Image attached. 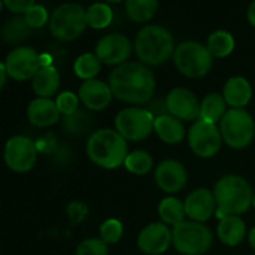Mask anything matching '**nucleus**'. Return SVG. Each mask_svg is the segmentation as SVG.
Masks as SVG:
<instances>
[{
    "label": "nucleus",
    "instance_id": "28",
    "mask_svg": "<svg viewBox=\"0 0 255 255\" xmlns=\"http://www.w3.org/2000/svg\"><path fill=\"white\" fill-rule=\"evenodd\" d=\"M208 49L215 58H224L230 55L235 49V37L232 33L224 30H217L208 37Z\"/></svg>",
    "mask_w": 255,
    "mask_h": 255
},
{
    "label": "nucleus",
    "instance_id": "37",
    "mask_svg": "<svg viewBox=\"0 0 255 255\" xmlns=\"http://www.w3.org/2000/svg\"><path fill=\"white\" fill-rule=\"evenodd\" d=\"M88 215V206L84 202H72L67 206V217L72 224L82 223Z\"/></svg>",
    "mask_w": 255,
    "mask_h": 255
},
{
    "label": "nucleus",
    "instance_id": "10",
    "mask_svg": "<svg viewBox=\"0 0 255 255\" xmlns=\"http://www.w3.org/2000/svg\"><path fill=\"white\" fill-rule=\"evenodd\" d=\"M188 143L196 155L211 158L218 154L223 143V136L217 124L199 118L188 130Z\"/></svg>",
    "mask_w": 255,
    "mask_h": 255
},
{
    "label": "nucleus",
    "instance_id": "15",
    "mask_svg": "<svg viewBox=\"0 0 255 255\" xmlns=\"http://www.w3.org/2000/svg\"><path fill=\"white\" fill-rule=\"evenodd\" d=\"M170 244H173V236L164 223H152L146 226L137 236V247L143 254H164Z\"/></svg>",
    "mask_w": 255,
    "mask_h": 255
},
{
    "label": "nucleus",
    "instance_id": "12",
    "mask_svg": "<svg viewBox=\"0 0 255 255\" xmlns=\"http://www.w3.org/2000/svg\"><path fill=\"white\" fill-rule=\"evenodd\" d=\"M37 160L36 143L27 136H12L4 145V163L18 173H25L33 169Z\"/></svg>",
    "mask_w": 255,
    "mask_h": 255
},
{
    "label": "nucleus",
    "instance_id": "36",
    "mask_svg": "<svg viewBox=\"0 0 255 255\" xmlns=\"http://www.w3.org/2000/svg\"><path fill=\"white\" fill-rule=\"evenodd\" d=\"M27 24L30 25V28H40L46 24L48 21V10L45 6L42 4H34L28 9V12L24 15Z\"/></svg>",
    "mask_w": 255,
    "mask_h": 255
},
{
    "label": "nucleus",
    "instance_id": "25",
    "mask_svg": "<svg viewBox=\"0 0 255 255\" xmlns=\"http://www.w3.org/2000/svg\"><path fill=\"white\" fill-rule=\"evenodd\" d=\"M226 105L227 103L223 94H218V93L208 94L200 103V120L217 124V121H221L227 112Z\"/></svg>",
    "mask_w": 255,
    "mask_h": 255
},
{
    "label": "nucleus",
    "instance_id": "3",
    "mask_svg": "<svg viewBox=\"0 0 255 255\" xmlns=\"http://www.w3.org/2000/svg\"><path fill=\"white\" fill-rule=\"evenodd\" d=\"M127 140L111 128H100L94 131L87 140L88 158L103 169H117L124 164L128 155Z\"/></svg>",
    "mask_w": 255,
    "mask_h": 255
},
{
    "label": "nucleus",
    "instance_id": "26",
    "mask_svg": "<svg viewBox=\"0 0 255 255\" xmlns=\"http://www.w3.org/2000/svg\"><path fill=\"white\" fill-rule=\"evenodd\" d=\"M30 25L24 16H12L1 25V39L6 43H19L30 36Z\"/></svg>",
    "mask_w": 255,
    "mask_h": 255
},
{
    "label": "nucleus",
    "instance_id": "23",
    "mask_svg": "<svg viewBox=\"0 0 255 255\" xmlns=\"http://www.w3.org/2000/svg\"><path fill=\"white\" fill-rule=\"evenodd\" d=\"M60 75L54 66H43L31 79V88L36 96L42 99H51L58 91Z\"/></svg>",
    "mask_w": 255,
    "mask_h": 255
},
{
    "label": "nucleus",
    "instance_id": "13",
    "mask_svg": "<svg viewBox=\"0 0 255 255\" xmlns=\"http://www.w3.org/2000/svg\"><path fill=\"white\" fill-rule=\"evenodd\" d=\"M134 46H131V42L127 36L120 33H112L108 36H103L97 45H96V55L97 58L108 66H121L127 63V60L131 55Z\"/></svg>",
    "mask_w": 255,
    "mask_h": 255
},
{
    "label": "nucleus",
    "instance_id": "33",
    "mask_svg": "<svg viewBox=\"0 0 255 255\" xmlns=\"http://www.w3.org/2000/svg\"><path fill=\"white\" fill-rule=\"evenodd\" d=\"M123 233H124V227L120 220L109 218L103 221L100 226V239L108 245L120 242V239L123 238Z\"/></svg>",
    "mask_w": 255,
    "mask_h": 255
},
{
    "label": "nucleus",
    "instance_id": "6",
    "mask_svg": "<svg viewBox=\"0 0 255 255\" xmlns=\"http://www.w3.org/2000/svg\"><path fill=\"white\" fill-rule=\"evenodd\" d=\"M220 131L230 148L244 149L254 140V118L245 109H229L220 121Z\"/></svg>",
    "mask_w": 255,
    "mask_h": 255
},
{
    "label": "nucleus",
    "instance_id": "1",
    "mask_svg": "<svg viewBox=\"0 0 255 255\" xmlns=\"http://www.w3.org/2000/svg\"><path fill=\"white\" fill-rule=\"evenodd\" d=\"M109 87L114 97L131 105L148 103L155 91V76L140 61H127L115 67L109 75Z\"/></svg>",
    "mask_w": 255,
    "mask_h": 255
},
{
    "label": "nucleus",
    "instance_id": "19",
    "mask_svg": "<svg viewBox=\"0 0 255 255\" xmlns=\"http://www.w3.org/2000/svg\"><path fill=\"white\" fill-rule=\"evenodd\" d=\"M27 117L36 127H49L60 120V111L57 103L51 99L36 97L27 108Z\"/></svg>",
    "mask_w": 255,
    "mask_h": 255
},
{
    "label": "nucleus",
    "instance_id": "4",
    "mask_svg": "<svg viewBox=\"0 0 255 255\" xmlns=\"http://www.w3.org/2000/svg\"><path fill=\"white\" fill-rule=\"evenodd\" d=\"M172 33L163 25L149 24L139 30L134 39V51L140 63L148 66H160L166 63L175 52Z\"/></svg>",
    "mask_w": 255,
    "mask_h": 255
},
{
    "label": "nucleus",
    "instance_id": "11",
    "mask_svg": "<svg viewBox=\"0 0 255 255\" xmlns=\"http://www.w3.org/2000/svg\"><path fill=\"white\" fill-rule=\"evenodd\" d=\"M7 75L15 81H28L42 69V55L30 46H18L4 58Z\"/></svg>",
    "mask_w": 255,
    "mask_h": 255
},
{
    "label": "nucleus",
    "instance_id": "20",
    "mask_svg": "<svg viewBox=\"0 0 255 255\" xmlns=\"http://www.w3.org/2000/svg\"><path fill=\"white\" fill-rule=\"evenodd\" d=\"M223 97L232 109H244L253 99V87L247 78L233 76L226 82Z\"/></svg>",
    "mask_w": 255,
    "mask_h": 255
},
{
    "label": "nucleus",
    "instance_id": "7",
    "mask_svg": "<svg viewBox=\"0 0 255 255\" xmlns=\"http://www.w3.org/2000/svg\"><path fill=\"white\" fill-rule=\"evenodd\" d=\"M87 27L85 10L78 3H64L49 16V30L54 37L70 42L78 39Z\"/></svg>",
    "mask_w": 255,
    "mask_h": 255
},
{
    "label": "nucleus",
    "instance_id": "5",
    "mask_svg": "<svg viewBox=\"0 0 255 255\" xmlns=\"http://www.w3.org/2000/svg\"><path fill=\"white\" fill-rule=\"evenodd\" d=\"M173 63L184 76L197 79L206 76L211 72L214 55L203 43L196 40H185L175 48Z\"/></svg>",
    "mask_w": 255,
    "mask_h": 255
},
{
    "label": "nucleus",
    "instance_id": "29",
    "mask_svg": "<svg viewBox=\"0 0 255 255\" xmlns=\"http://www.w3.org/2000/svg\"><path fill=\"white\" fill-rule=\"evenodd\" d=\"M100 67H102V61L93 52L81 54L73 63V70L76 76L85 81L96 79V75L100 72Z\"/></svg>",
    "mask_w": 255,
    "mask_h": 255
},
{
    "label": "nucleus",
    "instance_id": "41",
    "mask_svg": "<svg viewBox=\"0 0 255 255\" xmlns=\"http://www.w3.org/2000/svg\"><path fill=\"white\" fill-rule=\"evenodd\" d=\"M248 241H250L251 248L255 251V227L251 229V232H250V235H248Z\"/></svg>",
    "mask_w": 255,
    "mask_h": 255
},
{
    "label": "nucleus",
    "instance_id": "22",
    "mask_svg": "<svg viewBox=\"0 0 255 255\" xmlns=\"http://www.w3.org/2000/svg\"><path fill=\"white\" fill-rule=\"evenodd\" d=\"M154 130L158 134V137L170 145L179 143L184 140L185 137V128L184 124L181 123V120L175 118L170 114L166 115H160L155 117V123H154Z\"/></svg>",
    "mask_w": 255,
    "mask_h": 255
},
{
    "label": "nucleus",
    "instance_id": "34",
    "mask_svg": "<svg viewBox=\"0 0 255 255\" xmlns=\"http://www.w3.org/2000/svg\"><path fill=\"white\" fill-rule=\"evenodd\" d=\"M57 108L60 111V114H63L64 117L72 115L78 111V105H79V96H76L72 91H63L57 96L55 99Z\"/></svg>",
    "mask_w": 255,
    "mask_h": 255
},
{
    "label": "nucleus",
    "instance_id": "9",
    "mask_svg": "<svg viewBox=\"0 0 255 255\" xmlns=\"http://www.w3.org/2000/svg\"><path fill=\"white\" fill-rule=\"evenodd\" d=\"M155 117L143 108H126L115 117V130L126 140H143L154 131Z\"/></svg>",
    "mask_w": 255,
    "mask_h": 255
},
{
    "label": "nucleus",
    "instance_id": "24",
    "mask_svg": "<svg viewBox=\"0 0 255 255\" xmlns=\"http://www.w3.org/2000/svg\"><path fill=\"white\" fill-rule=\"evenodd\" d=\"M158 215L166 226H178L185 221V205L176 197H166L158 205Z\"/></svg>",
    "mask_w": 255,
    "mask_h": 255
},
{
    "label": "nucleus",
    "instance_id": "40",
    "mask_svg": "<svg viewBox=\"0 0 255 255\" xmlns=\"http://www.w3.org/2000/svg\"><path fill=\"white\" fill-rule=\"evenodd\" d=\"M6 76H9V75H7V72H6L4 63H1V64H0V87H1V88H3L4 84H6Z\"/></svg>",
    "mask_w": 255,
    "mask_h": 255
},
{
    "label": "nucleus",
    "instance_id": "18",
    "mask_svg": "<svg viewBox=\"0 0 255 255\" xmlns=\"http://www.w3.org/2000/svg\"><path fill=\"white\" fill-rule=\"evenodd\" d=\"M79 100L82 105L91 111H103L111 103L114 94L109 84L100 79H90L84 81L79 87Z\"/></svg>",
    "mask_w": 255,
    "mask_h": 255
},
{
    "label": "nucleus",
    "instance_id": "35",
    "mask_svg": "<svg viewBox=\"0 0 255 255\" xmlns=\"http://www.w3.org/2000/svg\"><path fill=\"white\" fill-rule=\"evenodd\" d=\"M108 244H105L102 239H85L82 241L78 248H76V255H108Z\"/></svg>",
    "mask_w": 255,
    "mask_h": 255
},
{
    "label": "nucleus",
    "instance_id": "31",
    "mask_svg": "<svg viewBox=\"0 0 255 255\" xmlns=\"http://www.w3.org/2000/svg\"><path fill=\"white\" fill-rule=\"evenodd\" d=\"M152 164H154V160H152L151 154L143 151V149L131 151L127 155L126 161H124L126 169L128 172L134 173V175H145V173H148L152 169Z\"/></svg>",
    "mask_w": 255,
    "mask_h": 255
},
{
    "label": "nucleus",
    "instance_id": "38",
    "mask_svg": "<svg viewBox=\"0 0 255 255\" xmlns=\"http://www.w3.org/2000/svg\"><path fill=\"white\" fill-rule=\"evenodd\" d=\"M34 4L36 3L33 0H4L3 1V6H6L7 10H10L13 13H24V15Z\"/></svg>",
    "mask_w": 255,
    "mask_h": 255
},
{
    "label": "nucleus",
    "instance_id": "2",
    "mask_svg": "<svg viewBox=\"0 0 255 255\" xmlns=\"http://www.w3.org/2000/svg\"><path fill=\"white\" fill-rule=\"evenodd\" d=\"M217 217L223 220L229 215H241L254 203L251 184L239 175H226L215 184Z\"/></svg>",
    "mask_w": 255,
    "mask_h": 255
},
{
    "label": "nucleus",
    "instance_id": "14",
    "mask_svg": "<svg viewBox=\"0 0 255 255\" xmlns=\"http://www.w3.org/2000/svg\"><path fill=\"white\" fill-rule=\"evenodd\" d=\"M166 106L167 112L181 121H197L200 118V103L188 88H173L166 97Z\"/></svg>",
    "mask_w": 255,
    "mask_h": 255
},
{
    "label": "nucleus",
    "instance_id": "27",
    "mask_svg": "<svg viewBox=\"0 0 255 255\" xmlns=\"http://www.w3.org/2000/svg\"><path fill=\"white\" fill-rule=\"evenodd\" d=\"M158 9L157 0H128L126 1V13L134 22L149 21Z\"/></svg>",
    "mask_w": 255,
    "mask_h": 255
},
{
    "label": "nucleus",
    "instance_id": "32",
    "mask_svg": "<svg viewBox=\"0 0 255 255\" xmlns=\"http://www.w3.org/2000/svg\"><path fill=\"white\" fill-rule=\"evenodd\" d=\"M90 124H91V117L82 111H76L75 114L63 118V127L72 134L85 133L90 128Z\"/></svg>",
    "mask_w": 255,
    "mask_h": 255
},
{
    "label": "nucleus",
    "instance_id": "30",
    "mask_svg": "<svg viewBox=\"0 0 255 255\" xmlns=\"http://www.w3.org/2000/svg\"><path fill=\"white\" fill-rule=\"evenodd\" d=\"M87 25L91 28H106L114 19V10L106 3H94L88 9H85Z\"/></svg>",
    "mask_w": 255,
    "mask_h": 255
},
{
    "label": "nucleus",
    "instance_id": "16",
    "mask_svg": "<svg viewBox=\"0 0 255 255\" xmlns=\"http://www.w3.org/2000/svg\"><path fill=\"white\" fill-rule=\"evenodd\" d=\"M187 170L176 160H164L155 167L154 179L160 190L169 194L181 191L187 185Z\"/></svg>",
    "mask_w": 255,
    "mask_h": 255
},
{
    "label": "nucleus",
    "instance_id": "17",
    "mask_svg": "<svg viewBox=\"0 0 255 255\" xmlns=\"http://www.w3.org/2000/svg\"><path fill=\"white\" fill-rule=\"evenodd\" d=\"M184 205H185L187 217H190V220L194 223H205L214 215V212L217 214L215 194H214V191H211L208 188L194 190L187 197Z\"/></svg>",
    "mask_w": 255,
    "mask_h": 255
},
{
    "label": "nucleus",
    "instance_id": "39",
    "mask_svg": "<svg viewBox=\"0 0 255 255\" xmlns=\"http://www.w3.org/2000/svg\"><path fill=\"white\" fill-rule=\"evenodd\" d=\"M247 16H248V21L250 24L255 27V1H253L248 7V12H247Z\"/></svg>",
    "mask_w": 255,
    "mask_h": 255
},
{
    "label": "nucleus",
    "instance_id": "42",
    "mask_svg": "<svg viewBox=\"0 0 255 255\" xmlns=\"http://www.w3.org/2000/svg\"><path fill=\"white\" fill-rule=\"evenodd\" d=\"M253 205H254V208H255V196H254V203H253Z\"/></svg>",
    "mask_w": 255,
    "mask_h": 255
},
{
    "label": "nucleus",
    "instance_id": "8",
    "mask_svg": "<svg viewBox=\"0 0 255 255\" xmlns=\"http://www.w3.org/2000/svg\"><path fill=\"white\" fill-rule=\"evenodd\" d=\"M173 247L184 255H202L212 247V232L202 223L184 221L173 227Z\"/></svg>",
    "mask_w": 255,
    "mask_h": 255
},
{
    "label": "nucleus",
    "instance_id": "21",
    "mask_svg": "<svg viewBox=\"0 0 255 255\" xmlns=\"http://www.w3.org/2000/svg\"><path fill=\"white\" fill-rule=\"evenodd\" d=\"M217 235L220 241L227 247H236L242 244L247 236V226L239 215H229L220 220Z\"/></svg>",
    "mask_w": 255,
    "mask_h": 255
}]
</instances>
